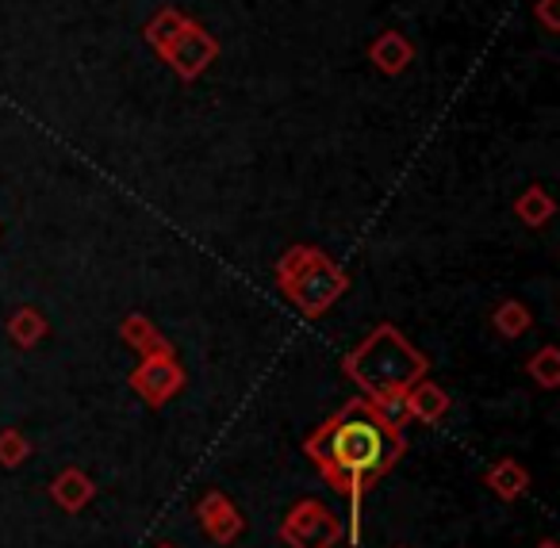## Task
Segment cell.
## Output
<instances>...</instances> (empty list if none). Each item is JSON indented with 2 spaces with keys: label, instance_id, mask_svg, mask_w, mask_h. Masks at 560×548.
I'll list each match as a JSON object with an SVG mask.
<instances>
[{
  "label": "cell",
  "instance_id": "cell-7",
  "mask_svg": "<svg viewBox=\"0 0 560 548\" xmlns=\"http://www.w3.org/2000/svg\"><path fill=\"white\" fill-rule=\"evenodd\" d=\"M50 499L66 514H78V510H85L96 499V483L81 468H62L55 476V483H50Z\"/></svg>",
  "mask_w": 560,
  "mask_h": 548
},
{
  "label": "cell",
  "instance_id": "cell-15",
  "mask_svg": "<svg viewBox=\"0 0 560 548\" xmlns=\"http://www.w3.org/2000/svg\"><path fill=\"white\" fill-rule=\"evenodd\" d=\"M537 548H560V545H557V540H552V537H545V540H541V545H537Z\"/></svg>",
  "mask_w": 560,
  "mask_h": 548
},
{
  "label": "cell",
  "instance_id": "cell-5",
  "mask_svg": "<svg viewBox=\"0 0 560 548\" xmlns=\"http://www.w3.org/2000/svg\"><path fill=\"white\" fill-rule=\"evenodd\" d=\"M196 522L203 525V533H208L215 545H234V540L242 537V529H246V517L238 514V506H234L223 491L200 494V502H196Z\"/></svg>",
  "mask_w": 560,
  "mask_h": 548
},
{
  "label": "cell",
  "instance_id": "cell-2",
  "mask_svg": "<svg viewBox=\"0 0 560 548\" xmlns=\"http://www.w3.org/2000/svg\"><path fill=\"white\" fill-rule=\"evenodd\" d=\"M346 372L365 387L373 399L381 395H399L411 384L427 376V357L396 330V326H376L350 357H346Z\"/></svg>",
  "mask_w": 560,
  "mask_h": 548
},
{
  "label": "cell",
  "instance_id": "cell-10",
  "mask_svg": "<svg viewBox=\"0 0 560 548\" xmlns=\"http://www.w3.org/2000/svg\"><path fill=\"white\" fill-rule=\"evenodd\" d=\"M124 334H127V341H131L135 349H142V353H147V357H154V353H170V349H165V341L158 338L154 330H150L147 318H127V323H124Z\"/></svg>",
  "mask_w": 560,
  "mask_h": 548
},
{
  "label": "cell",
  "instance_id": "cell-9",
  "mask_svg": "<svg viewBox=\"0 0 560 548\" xmlns=\"http://www.w3.org/2000/svg\"><path fill=\"white\" fill-rule=\"evenodd\" d=\"M404 407L411 418H419V422H438V418L450 410V395L442 392L438 384H411L404 392Z\"/></svg>",
  "mask_w": 560,
  "mask_h": 548
},
{
  "label": "cell",
  "instance_id": "cell-4",
  "mask_svg": "<svg viewBox=\"0 0 560 548\" xmlns=\"http://www.w3.org/2000/svg\"><path fill=\"white\" fill-rule=\"evenodd\" d=\"M342 533H346L342 517H338L327 502L296 499L289 514H284V522H280L277 537H280V545H289V548H335L338 540H342Z\"/></svg>",
  "mask_w": 560,
  "mask_h": 548
},
{
  "label": "cell",
  "instance_id": "cell-14",
  "mask_svg": "<svg viewBox=\"0 0 560 548\" xmlns=\"http://www.w3.org/2000/svg\"><path fill=\"white\" fill-rule=\"evenodd\" d=\"M495 326L514 338V334H522L529 326V315L518 307V303H503V307H499V315H495Z\"/></svg>",
  "mask_w": 560,
  "mask_h": 548
},
{
  "label": "cell",
  "instance_id": "cell-3",
  "mask_svg": "<svg viewBox=\"0 0 560 548\" xmlns=\"http://www.w3.org/2000/svg\"><path fill=\"white\" fill-rule=\"evenodd\" d=\"M280 284H289L292 300L307 315H319V311H327L338 300V292L346 288V277L335 265L323 261L319 254H312V249H296L289 261L280 265Z\"/></svg>",
  "mask_w": 560,
  "mask_h": 548
},
{
  "label": "cell",
  "instance_id": "cell-1",
  "mask_svg": "<svg viewBox=\"0 0 560 548\" xmlns=\"http://www.w3.org/2000/svg\"><path fill=\"white\" fill-rule=\"evenodd\" d=\"M407 441L392 422L376 415L369 399H353L335 418L319 425L312 438L304 441V453L323 471L330 487L342 499H350V537L358 540V514H361V494L373 479L388 476L404 456Z\"/></svg>",
  "mask_w": 560,
  "mask_h": 548
},
{
  "label": "cell",
  "instance_id": "cell-6",
  "mask_svg": "<svg viewBox=\"0 0 560 548\" xmlns=\"http://www.w3.org/2000/svg\"><path fill=\"white\" fill-rule=\"evenodd\" d=\"M180 369L170 361V353H154L147 357V364H142L139 372H135V387H139L142 395H147L150 407H162L165 399H170L173 392L180 387Z\"/></svg>",
  "mask_w": 560,
  "mask_h": 548
},
{
  "label": "cell",
  "instance_id": "cell-16",
  "mask_svg": "<svg viewBox=\"0 0 560 548\" xmlns=\"http://www.w3.org/2000/svg\"><path fill=\"white\" fill-rule=\"evenodd\" d=\"M158 548H177V545H158Z\"/></svg>",
  "mask_w": 560,
  "mask_h": 548
},
{
  "label": "cell",
  "instance_id": "cell-8",
  "mask_svg": "<svg viewBox=\"0 0 560 548\" xmlns=\"http://www.w3.org/2000/svg\"><path fill=\"white\" fill-rule=\"evenodd\" d=\"M483 487H488L499 502H518L522 494L529 491V471L522 468L518 460H511V456H506V460L491 464V468L483 471Z\"/></svg>",
  "mask_w": 560,
  "mask_h": 548
},
{
  "label": "cell",
  "instance_id": "cell-17",
  "mask_svg": "<svg viewBox=\"0 0 560 548\" xmlns=\"http://www.w3.org/2000/svg\"><path fill=\"white\" fill-rule=\"evenodd\" d=\"M399 548H404V545H399Z\"/></svg>",
  "mask_w": 560,
  "mask_h": 548
},
{
  "label": "cell",
  "instance_id": "cell-13",
  "mask_svg": "<svg viewBox=\"0 0 560 548\" xmlns=\"http://www.w3.org/2000/svg\"><path fill=\"white\" fill-rule=\"evenodd\" d=\"M9 330H12V338H16L20 346H35V341L43 338V330H47V326H43V318L35 315V311H20V315L9 323Z\"/></svg>",
  "mask_w": 560,
  "mask_h": 548
},
{
  "label": "cell",
  "instance_id": "cell-11",
  "mask_svg": "<svg viewBox=\"0 0 560 548\" xmlns=\"http://www.w3.org/2000/svg\"><path fill=\"white\" fill-rule=\"evenodd\" d=\"M27 453H32V441L20 430L0 433V464H4V468H20V464L27 460Z\"/></svg>",
  "mask_w": 560,
  "mask_h": 548
},
{
  "label": "cell",
  "instance_id": "cell-12",
  "mask_svg": "<svg viewBox=\"0 0 560 548\" xmlns=\"http://www.w3.org/2000/svg\"><path fill=\"white\" fill-rule=\"evenodd\" d=\"M529 376H534L541 387H557L560 384V357H557V349H541V353L529 361Z\"/></svg>",
  "mask_w": 560,
  "mask_h": 548
}]
</instances>
